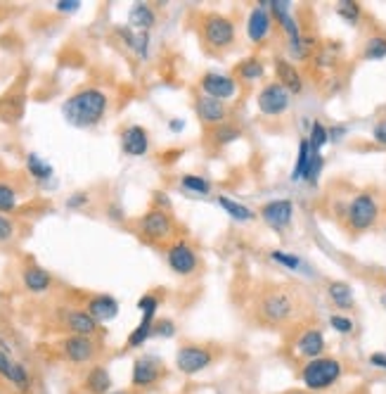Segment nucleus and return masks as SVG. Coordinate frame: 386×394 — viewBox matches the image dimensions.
<instances>
[{
  "instance_id": "obj_1",
  "label": "nucleus",
  "mask_w": 386,
  "mask_h": 394,
  "mask_svg": "<svg viewBox=\"0 0 386 394\" xmlns=\"http://www.w3.org/2000/svg\"><path fill=\"white\" fill-rule=\"evenodd\" d=\"M299 314V300L292 290L285 285H270L256 297V319L263 326L277 328L287 326L297 319Z\"/></svg>"
},
{
  "instance_id": "obj_2",
  "label": "nucleus",
  "mask_w": 386,
  "mask_h": 394,
  "mask_svg": "<svg viewBox=\"0 0 386 394\" xmlns=\"http://www.w3.org/2000/svg\"><path fill=\"white\" fill-rule=\"evenodd\" d=\"M110 107V98L100 88H83L71 95L62 105V115L71 126L76 129H90L102 122Z\"/></svg>"
},
{
  "instance_id": "obj_3",
  "label": "nucleus",
  "mask_w": 386,
  "mask_h": 394,
  "mask_svg": "<svg viewBox=\"0 0 386 394\" xmlns=\"http://www.w3.org/2000/svg\"><path fill=\"white\" fill-rule=\"evenodd\" d=\"M343 375V363L334 356H318L304 363L301 368V383L311 394L325 392L329 387H334L339 383V378Z\"/></svg>"
},
{
  "instance_id": "obj_4",
  "label": "nucleus",
  "mask_w": 386,
  "mask_h": 394,
  "mask_svg": "<svg viewBox=\"0 0 386 394\" xmlns=\"http://www.w3.org/2000/svg\"><path fill=\"white\" fill-rule=\"evenodd\" d=\"M202 43L211 52H225L230 50L237 41V27L228 15L221 12H209L202 17Z\"/></svg>"
},
{
  "instance_id": "obj_5",
  "label": "nucleus",
  "mask_w": 386,
  "mask_h": 394,
  "mask_svg": "<svg viewBox=\"0 0 386 394\" xmlns=\"http://www.w3.org/2000/svg\"><path fill=\"white\" fill-rule=\"evenodd\" d=\"M270 15H273V20H277L282 31L287 34L289 50H292V55L304 59L306 55H309V50H306V48L311 45V41L304 38V34H301V27H299L297 17L292 15V3H289V0H270Z\"/></svg>"
},
{
  "instance_id": "obj_6",
  "label": "nucleus",
  "mask_w": 386,
  "mask_h": 394,
  "mask_svg": "<svg viewBox=\"0 0 386 394\" xmlns=\"http://www.w3.org/2000/svg\"><path fill=\"white\" fill-rule=\"evenodd\" d=\"M379 219V205L375 200V195L370 193H360L355 195L346 207V224L348 228L355 233H363L367 228L377 224Z\"/></svg>"
},
{
  "instance_id": "obj_7",
  "label": "nucleus",
  "mask_w": 386,
  "mask_h": 394,
  "mask_svg": "<svg viewBox=\"0 0 386 394\" xmlns=\"http://www.w3.org/2000/svg\"><path fill=\"white\" fill-rule=\"evenodd\" d=\"M173 233H176V221L166 209L154 207L140 219V235L147 242H164Z\"/></svg>"
},
{
  "instance_id": "obj_8",
  "label": "nucleus",
  "mask_w": 386,
  "mask_h": 394,
  "mask_svg": "<svg viewBox=\"0 0 386 394\" xmlns=\"http://www.w3.org/2000/svg\"><path fill=\"white\" fill-rule=\"evenodd\" d=\"M292 105V93L287 91L285 86H280L277 81H270L258 91L256 95V107L258 112L265 117H280L285 115Z\"/></svg>"
},
{
  "instance_id": "obj_9",
  "label": "nucleus",
  "mask_w": 386,
  "mask_h": 394,
  "mask_svg": "<svg viewBox=\"0 0 386 394\" xmlns=\"http://www.w3.org/2000/svg\"><path fill=\"white\" fill-rule=\"evenodd\" d=\"M214 351L204 344H183L176 351V368L183 375H197L214 363Z\"/></svg>"
},
{
  "instance_id": "obj_10",
  "label": "nucleus",
  "mask_w": 386,
  "mask_h": 394,
  "mask_svg": "<svg viewBox=\"0 0 386 394\" xmlns=\"http://www.w3.org/2000/svg\"><path fill=\"white\" fill-rule=\"evenodd\" d=\"M166 264L171 268L176 276H195L199 271V256L195 252V247H192L190 242L185 240H176L171 245V247L166 249Z\"/></svg>"
},
{
  "instance_id": "obj_11",
  "label": "nucleus",
  "mask_w": 386,
  "mask_h": 394,
  "mask_svg": "<svg viewBox=\"0 0 386 394\" xmlns=\"http://www.w3.org/2000/svg\"><path fill=\"white\" fill-rule=\"evenodd\" d=\"M199 88H202L204 95L221 100V103L232 100L239 91L237 79H235L232 74H221V71H207V74L199 79Z\"/></svg>"
},
{
  "instance_id": "obj_12",
  "label": "nucleus",
  "mask_w": 386,
  "mask_h": 394,
  "mask_svg": "<svg viewBox=\"0 0 386 394\" xmlns=\"http://www.w3.org/2000/svg\"><path fill=\"white\" fill-rule=\"evenodd\" d=\"M195 115L204 126H209L211 131L228 124V117H230V110H228V103H221L216 98H209V95H197L195 98Z\"/></svg>"
},
{
  "instance_id": "obj_13",
  "label": "nucleus",
  "mask_w": 386,
  "mask_h": 394,
  "mask_svg": "<svg viewBox=\"0 0 386 394\" xmlns=\"http://www.w3.org/2000/svg\"><path fill=\"white\" fill-rule=\"evenodd\" d=\"M273 31V15H270V0H263L256 8H251L246 17V38L254 45L265 43V38Z\"/></svg>"
},
{
  "instance_id": "obj_14",
  "label": "nucleus",
  "mask_w": 386,
  "mask_h": 394,
  "mask_svg": "<svg viewBox=\"0 0 386 394\" xmlns=\"http://www.w3.org/2000/svg\"><path fill=\"white\" fill-rule=\"evenodd\" d=\"M164 375V366L156 356H140L133 363V373H131V385L135 390H149L161 380Z\"/></svg>"
},
{
  "instance_id": "obj_15",
  "label": "nucleus",
  "mask_w": 386,
  "mask_h": 394,
  "mask_svg": "<svg viewBox=\"0 0 386 394\" xmlns=\"http://www.w3.org/2000/svg\"><path fill=\"white\" fill-rule=\"evenodd\" d=\"M258 214H261L263 224H268L270 228H275V231H282L294 221V202L287 200V197L270 200L261 207V212Z\"/></svg>"
},
{
  "instance_id": "obj_16",
  "label": "nucleus",
  "mask_w": 386,
  "mask_h": 394,
  "mask_svg": "<svg viewBox=\"0 0 386 394\" xmlns=\"http://www.w3.org/2000/svg\"><path fill=\"white\" fill-rule=\"evenodd\" d=\"M62 351L71 363L81 366L95 359V342L93 337H83V335H69L62 340Z\"/></svg>"
},
{
  "instance_id": "obj_17",
  "label": "nucleus",
  "mask_w": 386,
  "mask_h": 394,
  "mask_svg": "<svg viewBox=\"0 0 386 394\" xmlns=\"http://www.w3.org/2000/svg\"><path fill=\"white\" fill-rule=\"evenodd\" d=\"M325 347H327V342H325L322 330H318V328H309V330H304L294 340V351L299 356H304L306 361L325 356Z\"/></svg>"
},
{
  "instance_id": "obj_18",
  "label": "nucleus",
  "mask_w": 386,
  "mask_h": 394,
  "mask_svg": "<svg viewBox=\"0 0 386 394\" xmlns=\"http://www.w3.org/2000/svg\"><path fill=\"white\" fill-rule=\"evenodd\" d=\"M273 69H275V79L280 86H285L292 95H299L304 91V76L297 69V64L289 62L287 57H275L273 59Z\"/></svg>"
},
{
  "instance_id": "obj_19",
  "label": "nucleus",
  "mask_w": 386,
  "mask_h": 394,
  "mask_svg": "<svg viewBox=\"0 0 386 394\" xmlns=\"http://www.w3.org/2000/svg\"><path fill=\"white\" fill-rule=\"evenodd\" d=\"M0 378H5L8 383H12L17 390H29L31 387V375L20 361H15L5 349H0Z\"/></svg>"
},
{
  "instance_id": "obj_20",
  "label": "nucleus",
  "mask_w": 386,
  "mask_h": 394,
  "mask_svg": "<svg viewBox=\"0 0 386 394\" xmlns=\"http://www.w3.org/2000/svg\"><path fill=\"white\" fill-rule=\"evenodd\" d=\"M121 150L124 154H128V157H142V154H147L149 150V133L147 129L142 126H128L124 129L121 133Z\"/></svg>"
},
{
  "instance_id": "obj_21",
  "label": "nucleus",
  "mask_w": 386,
  "mask_h": 394,
  "mask_svg": "<svg viewBox=\"0 0 386 394\" xmlns=\"http://www.w3.org/2000/svg\"><path fill=\"white\" fill-rule=\"evenodd\" d=\"M86 312L93 316L98 323H107V321H112L114 316L119 314V302L110 295H95L88 300Z\"/></svg>"
},
{
  "instance_id": "obj_22",
  "label": "nucleus",
  "mask_w": 386,
  "mask_h": 394,
  "mask_svg": "<svg viewBox=\"0 0 386 394\" xmlns=\"http://www.w3.org/2000/svg\"><path fill=\"white\" fill-rule=\"evenodd\" d=\"M66 328L71 330V335L93 337L98 333L100 323L88 312H69L66 314Z\"/></svg>"
},
{
  "instance_id": "obj_23",
  "label": "nucleus",
  "mask_w": 386,
  "mask_h": 394,
  "mask_svg": "<svg viewBox=\"0 0 386 394\" xmlns=\"http://www.w3.org/2000/svg\"><path fill=\"white\" fill-rule=\"evenodd\" d=\"M327 297L334 307L341 309V312H348V309H353V304H355L353 288L348 283H343V280H332L327 285Z\"/></svg>"
},
{
  "instance_id": "obj_24",
  "label": "nucleus",
  "mask_w": 386,
  "mask_h": 394,
  "mask_svg": "<svg viewBox=\"0 0 386 394\" xmlns=\"http://www.w3.org/2000/svg\"><path fill=\"white\" fill-rule=\"evenodd\" d=\"M128 24L138 31H149L156 24V12L147 3H135L128 10Z\"/></svg>"
},
{
  "instance_id": "obj_25",
  "label": "nucleus",
  "mask_w": 386,
  "mask_h": 394,
  "mask_svg": "<svg viewBox=\"0 0 386 394\" xmlns=\"http://www.w3.org/2000/svg\"><path fill=\"white\" fill-rule=\"evenodd\" d=\"M22 280H24V288H27L29 292H36V295H38V292H47L52 285L50 273L40 266H29L27 271H24Z\"/></svg>"
},
{
  "instance_id": "obj_26",
  "label": "nucleus",
  "mask_w": 386,
  "mask_h": 394,
  "mask_svg": "<svg viewBox=\"0 0 386 394\" xmlns=\"http://www.w3.org/2000/svg\"><path fill=\"white\" fill-rule=\"evenodd\" d=\"M216 202H218V207L228 214V217H232L235 221H239V224H246V221L256 219V212H251L249 207L242 205V202H237V200H230V197H225V195H218L216 197Z\"/></svg>"
},
{
  "instance_id": "obj_27",
  "label": "nucleus",
  "mask_w": 386,
  "mask_h": 394,
  "mask_svg": "<svg viewBox=\"0 0 386 394\" xmlns=\"http://www.w3.org/2000/svg\"><path fill=\"white\" fill-rule=\"evenodd\" d=\"M235 76H237L242 83H256V81H261L265 76V67H263V62L258 57H246V59H242V62L237 64Z\"/></svg>"
},
{
  "instance_id": "obj_28",
  "label": "nucleus",
  "mask_w": 386,
  "mask_h": 394,
  "mask_svg": "<svg viewBox=\"0 0 386 394\" xmlns=\"http://www.w3.org/2000/svg\"><path fill=\"white\" fill-rule=\"evenodd\" d=\"M86 390L90 394H110L112 390V375L107 368L95 366L90 368V373L86 375Z\"/></svg>"
},
{
  "instance_id": "obj_29",
  "label": "nucleus",
  "mask_w": 386,
  "mask_h": 394,
  "mask_svg": "<svg viewBox=\"0 0 386 394\" xmlns=\"http://www.w3.org/2000/svg\"><path fill=\"white\" fill-rule=\"evenodd\" d=\"M313 159V147L309 138L299 140V152H297V162H294L292 169V181H306V174H309V166Z\"/></svg>"
},
{
  "instance_id": "obj_30",
  "label": "nucleus",
  "mask_w": 386,
  "mask_h": 394,
  "mask_svg": "<svg viewBox=\"0 0 386 394\" xmlns=\"http://www.w3.org/2000/svg\"><path fill=\"white\" fill-rule=\"evenodd\" d=\"M239 138H242V129L232 126V124H223V126L211 131V143H214L216 147H225Z\"/></svg>"
},
{
  "instance_id": "obj_31",
  "label": "nucleus",
  "mask_w": 386,
  "mask_h": 394,
  "mask_svg": "<svg viewBox=\"0 0 386 394\" xmlns=\"http://www.w3.org/2000/svg\"><path fill=\"white\" fill-rule=\"evenodd\" d=\"M154 323H156L154 319H142L140 326H138L135 330H133L131 335H128V342H126V344H128V349L142 347V344L154 335Z\"/></svg>"
},
{
  "instance_id": "obj_32",
  "label": "nucleus",
  "mask_w": 386,
  "mask_h": 394,
  "mask_svg": "<svg viewBox=\"0 0 386 394\" xmlns=\"http://www.w3.org/2000/svg\"><path fill=\"white\" fill-rule=\"evenodd\" d=\"M363 57L370 59V62H379V59L386 57V36H384V34L370 36V38L365 41Z\"/></svg>"
},
{
  "instance_id": "obj_33",
  "label": "nucleus",
  "mask_w": 386,
  "mask_h": 394,
  "mask_svg": "<svg viewBox=\"0 0 386 394\" xmlns=\"http://www.w3.org/2000/svg\"><path fill=\"white\" fill-rule=\"evenodd\" d=\"M27 169H29V174H31L34 178H38V181H45V178L52 176V166L34 152L27 154Z\"/></svg>"
},
{
  "instance_id": "obj_34",
  "label": "nucleus",
  "mask_w": 386,
  "mask_h": 394,
  "mask_svg": "<svg viewBox=\"0 0 386 394\" xmlns=\"http://www.w3.org/2000/svg\"><path fill=\"white\" fill-rule=\"evenodd\" d=\"M309 143H311L313 152H320L322 147L329 143V129L325 126L322 122H313L311 124V133H309Z\"/></svg>"
},
{
  "instance_id": "obj_35",
  "label": "nucleus",
  "mask_w": 386,
  "mask_h": 394,
  "mask_svg": "<svg viewBox=\"0 0 386 394\" xmlns=\"http://www.w3.org/2000/svg\"><path fill=\"white\" fill-rule=\"evenodd\" d=\"M180 186L192 195H209L211 193V183L207 181V178H202L197 174H185L183 178H180Z\"/></svg>"
},
{
  "instance_id": "obj_36",
  "label": "nucleus",
  "mask_w": 386,
  "mask_h": 394,
  "mask_svg": "<svg viewBox=\"0 0 386 394\" xmlns=\"http://www.w3.org/2000/svg\"><path fill=\"white\" fill-rule=\"evenodd\" d=\"M336 15L348 24H358L360 17H363V10H360V5L353 3V0H341V3L336 5Z\"/></svg>"
},
{
  "instance_id": "obj_37",
  "label": "nucleus",
  "mask_w": 386,
  "mask_h": 394,
  "mask_svg": "<svg viewBox=\"0 0 386 394\" xmlns=\"http://www.w3.org/2000/svg\"><path fill=\"white\" fill-rule=\"evenodd\" d=\"M270 259L289 268V271H306L304 259H299L297 254H287V252H280V249H273V252H270Z\"/></svg>"
},
{
  "instance_id": "obj_38",
  "label": "nucleus",
  "mask_w": 386,
  "mask_h": 394,
  "mask_svg": "<svg viewBox=\"0 0 386 394\" xmlns=\"http://www.w3.org/2000/svg\"><path fill=\"white\" fill-rule=\"evenodd\" d=\"M17 207V190L0 181V212H12Z\"/></svg>"
},
{
  "instance_id": "obj_39",
  "label": "nucleus",
  "mask_w": 386,
  "mask_h": 394,
  "mask_svg": "<svg viewBox=\"0 0 386 394\" xmlns=\"http://www.w3.org/2000/svg\"><path fill=\"white\" fill-rule=\"evenodd\" d=\"M138 309H140L142 319H154L156 321V309H159V297L156 295H144L138 300Z\"/></svg>"
},
{
  "instance_id": "obj_40",
  "label": "nucleus",
  "mask_w": 386,
  "mask_h": 394,
  "mask_svg": "<svg viewBox=\"0 0 386 394\" xmlns=\"http://www.w3.org/2000/svg\"><path fill=\"white\" fill-rule=\"evenodd\" d=\"M329 326L334 328V333H339V335H351V333L355 330L353 319H348V316H341V314H332L329 316Z\"/></svg>"
},
{
  "instance_id": "obj_41",
  "label": "nucleus",
  "mask_w": 386,
  "mask_h": 394,
  "mask_svg": "<svg viewBox=\"0 0 386 394\" xmlns=\"http://www.w3.org/2000/svg\"><path fill=\"white\" fill-rule=\"evenodd\" d=\"M322 166H325V159L320 152H313V159H311V166H309V174H306V181L309 183H316L318 178L322 174Z\"/></svg>"
},
{
  "instance_id": "obj_42",
  "label": "nucleus",
  "mask_w": 386,
  "mask_h": 394,
  "mask_svg": "<svg viewBox=\"0 0 386 394\" xmlns=\"http://www.w3.org/2000/svg\"><path fill=\"white\" fill-rule=\"evenodd\" d=\"M154 335L164 337V340H171L176 335V326H173L171 319H164V321H156L154 323Z\"/></svg>"
},
{
  "instance_id": "obj_43",
  "label": "nucleus",
  "mask_w": 386,
  "mask_h": 394,
  "mask_svg": "<svg viewBox=\"0 0 386 394\" xmlns=\"http://www.w3.org/2000/svg\"><path fill=\"white\" fill-rule=\"evenodd\" d=\"M12 238H15V224L0 214V242H8Z\"/></svg>"
},
{
  "instance_id": "obj_44",
  "label": "nucleus",
  "mask_w": 386,
  "mask_h": 394,
  "mask_svg": "<svg viewBox=\"0 0 386 394\" xmlns=\"http://www.w3.org/2000/svg\"><path fill=\"white\" fill-rule=\"evenodd\" d=\"M147 48H149V36L147 31H138L135 34V43H133V50L140 57H147Z\"/></svg>"
},
{
  "instance_id": "obj_45",
  "label": "nucleus",
  "mask_w": 386,
  "mask_h": 394,
  "mask_svg": "<svg viewBox=\"0 0 386 394\" xmlns=\"http://www.w3.org/2000/svg\"><path fill=\"white\" fill-rule=\"evenodd\" d=\"M372 138H375V143H379V145H386V119L375 124V129H372Z\"/></svg>"
},
{
  "instance_id": "obj_46",
  "label": "nucleus",
  "mask_w": 386,
  "mask_h": 394,
  "mask_svg": "<svg viewBox=\"0 0 386 394\" xmlns=\"http://www.w3.org/2000/svg\"><path fill=\"white\" fill-rule=\"evenodd\" d=\"M367 361H370V366L386 371V351H375V354H370V359Z\"/></svg>"
},
{
  "instance_id": "obj_47",
  "label": "nucleus",
  "mask_w": 386,
  "mask_h": 394,
  "mask_svg": "<svg viewBox=\"0 0 386 394\" xmlns=\"http://www.w3.org/2000/svg\"><path fill=\"white\" fill-rule=\"evenodd\" d=\"M88 202V195H83V193H76V195H71L69 200H66V207L69 209H78V207H83Z\"/></svg>"
},
{
  "instance_id": "obj_48",
  "label": "nucleus",
  "mask_w": 386,
  "mask_h": 394,
  "mask_svg": "<svg viewBox=\"0 0 386 394\" xmlns=\"http://www.w3.org/2000/svg\"><path fill=\"white\" fill-rule=\"evenodd\" d=\"M78 8H81V3H78V0H59V3H57L59 12H76Z\"/></svg>"
},
{
  "instance_id": "obj_49",
  "label": "nucleus",
  "mask_w": 386,
  "mask_h": 394,
  "mask_svg": "<svg viewBox=\"0 0 386 394\" xmlns=\"http://www.w3.org/2000/svg\"><path fill=\"white\" fill-rule=\"evenodd\" d=\"M343 133H346V129H343V126L329 129V140H339V138H343Z\"/></svg>"
},
{
  "instance_id": "obj_50",
  "label": "nucleus",
  "mask_w": 386,
  "mask_h": 394,
  "mask_svg": "<svg viewBox=\"0 0 386 394\" xmlns=\"http://www.w3.org/2000/svg\"><path fill=\"white\" fill-rule=\"evenodd\" d=\"M183 126H185V124H183V122H178V119H173V122H171V129H173V131H180Z\"/></svg>"
},
{
  "instance_id": "obj_51",
  "label": "nucleus",
  "mask_w": 386,
  "mask_h": 394,
  "mask_svg": "<svg viewBox=\"0 0 386 394\" xmlns=\"http://www.w3.org/2000/svg\"><path fill=\"white\" fill-rule=\"evenodd\" d=\"M110 394H133V392H128V390H117V392H110Z\"/></svg>"
},
{
  "instance_id": "obj_52",
  "label": "nucleus",
  "mask_w": 386,
  "mask_h": 394,
  "mask_svg": "<svg viewBox=\"0 0 386 394\" xmlns=\"http://www.w3.org/2000/svg\"><path fill=\"white\" fill-rule=\"evenodd\" d=\"M289 394H311L309 390H299V392H289Z\"/></svg>"
}]
</instances>
